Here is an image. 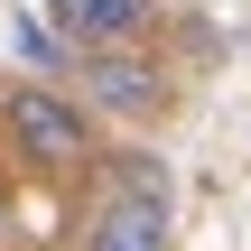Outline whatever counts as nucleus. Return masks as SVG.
I'll list each match as a JSON object with an SVG mask.
<instances>
[{
	"mask_svg": "<svg viewBox=\"0 0 251 251\" xmlns=\"http://www.w3.org/2000/svg\"><path fill=\"white\" fill-rule=\"evenodd\" d=\"M168 214H177V177L158 158H112V186L84 205L75 251H168Z\"/></svg>",
	"mask_w": 251,
	"mask_h": 251,
	"instance_id": "f257e3e1",
	"label": "nucleus"
},
{
	"mask_svg": "<svg viewBox=\"0 0 251 251\" xmlns=\"http://www.w3.org/2000/svg\"><path fill=\"white\" fill-rule=\"evenodd\" d=\"M0 130H9V149H19L37 177L93 168V112H84L75 93H56V84H9V93H0Z\"/></svg>",
	"mask_w": 251,
	"mask_h": 251,
	"instance_id": "f03ea898",
	"label": "nucleus"
},
{
	"mask_svg": "<svg viewBox=\"0 0 251 251\" xmlns=\"http://www.w3.org/2000/svg\"><path fill=\"white\" fill-rule=\"evenodd\" d=\"M75 84H84V112H112V121H158L168 112V65L149 47H84Z\"/></svg>",
	"mask_w": 251,
	"mask_h": 251,
	"instance_id": "7ed1b4c3",
	"label": "nucleus"
},
{
	"mask_svg": "<svg viewBox=\"0 0 251 251\" xmlns=\"http://www.w3.org/2000/svg\"><path fill=\"white\" fill-rule=\"evenodd\" d=\"M149 19H158L149 0H47V28H56L65 56H84V47H140Z\"/></svg>",
	"mask_w": 251,
	"mask_h": 251,
	"instance_id": "20e7f679",
	"label": "nucleus"
},
{
	"mask_svg": "<svg viewBox=\"0 0 251 251\" xmlns=\"http://www.w3.org/2000/svg\"><path fill=\"white\" fill-rule=\"evenodd\" d=\"M19 242V196H9V186H0V251Z\"/></svg>",
	"mask_w": 251,
	"mask_h": 251,
	"instance_id": "39448f33",
	"label": "nucleus"
}]
</instances>
